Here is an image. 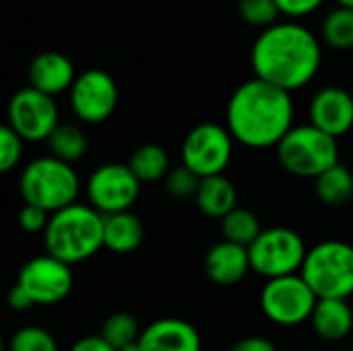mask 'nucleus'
<instances>
[{
	"instance_id": "f257e3e1",
	"label": "nucleus",
	"mask_w": 353,
	"mask_h": 351,
	"mask_svg": "<svg viewBox=\"0 0 353 351\" xmlns=\"http://www.w3.org/2000/svg\"><path fill=\"white\" fill-rule=\"evenodd\" d=\"M254 77L290 93L306 87L321 70L323 46L298 21H279L259 33L250 50Z\"/></svg>"
},
{
	"instance_id": "f03ea898",
	"label": "nucleus",
	"mask_w": 353,
	"mask_h": 351,
	"mask_svg": "<svg viewBox=\"0 0 353 351\" xmlns=\"http://www.w3.org/2000/svg\"><path fill=\"white\" fill-rule=\"evenodd\" d=\"M225 126L234 141L244 147H277L294 128L292 93L254 77L232 93L225 108Z\"/></svg>"
},
{
	"instance_id": "7ed1b4c3",
	"label": "nucleus",
	"mask_w": 353,
	"mask_h": 351,
	"mask_svg": "<svg viewBox=\"0 0 353 351\" xmlns=\"http://www.w3.org/2000/svg\"><path fill=\"white\" fill-rule=\"evenodd\" d=\"M46 254L77 265L103 248V215L91 205L74 203L58 213H52L43 232Z\"/></svg>"
},
{
	"instance_id": "20e7f679",
	"label": "nucleus",
	"mask_w": 353,
	"mask_h": 351,
	"mask_svg": "<svg viewBox=\"0 0 353 351\" xmlns=\"http://www.w3.org/2000/svg\"><path fill=\"white\" fill-rule=\"evenodd\" d=\"M19 192L25 205H35L48 213H58L79 203L81 180L70 163L43 155L23 168L19 176Z\"/></svg>"
},
{
	"instance_id": "39448f33",
	"label": "nucleus",
	"mask_w": 353,
	"mask_h": 351,
	"mask_svg": "<svg viewBox=\"0 0 353 351\" xmlns=\"http://www.w3.org/2000/svg\"><path fill=\"white\" fill-rule=\"evenodd\" d=\"M319 300H347L353 296V246L325 240L308 248L300 271Z\"/></svg>"
},
{
	"instance_id": "423d86ee",
	"label": "nucleus",
	"mask_w": 353,
	"mask_h": 351,
	"mask_svg": "<svg viewBox=\"0 0 353 351\" xmlns=\"http://www.w3.org/2000/svg\"><path fill=\"white\" fill-rule=\"evenodd\" d=\"M275 151L281 168L298 178L316 180L321 174L339 163L337 139L319 130L310 122L294 126Z\"/></svg>"
},
{
	"instance_id": "0eeeda50",
	"label": "nucleus",
	"mask_w": 353,
	"mask_h": 351,
	"mask_svg": "<svg viewBox=\"0 0 353 351\" xmlns=\"http://www.w3.org/2000/svg\"><path fill=\"white\" fill-rule=\"evenodd\" d=\"M308 248L302 236L290 228H267L248 246L250 269L267 281L298 275L304 267Z\"/></svg>"
},
{
	"instance_id": "6e6552de",
	"label": "nucleus",
	"mask_w": 353,
	"mask_h": 351,
	"mask_svg": "<svg viewBox=\"0 0 353 351\" xmlns=\"http://www.w3.org/2000/svg\"><path fill=\"white\" fill-rule=\"evenodd\" d=\"M316 302V294L300 273L271 279L261 292V308L265 317L279 327H296L310 321Z\"/></svg>"
},
{
	"instance_id": "1a4fd4ad",
	"label": "nucleus",
	"mask_w": 353,
	"mask_h": 351,
	"mask_svg": "<svg viewBox=\"0 0 353 351\" xmlns=\"http://www.w3.org/2000/svg\"><path fill=\"white\" fill-rule=\"evenodd\" d=\"M234 155V137L228 126L203 122L194 126L182 143V163L199 178L219 176L228 170Z\"/></svg>"
},
{
	"instance_id": "9d476101",
	"label": "nucleus",
	"mask_w": 353,
	"mask_h": 351,
	"mask_svg": "<svg viewBox=\"0 0 353 351\" xmlns=\"http://www.w3.org/2000/svg\"><path fill=\"white\" fill-rule=\"evenodd\" d=\"M141 182L128 163H103L91 172L85 184L89 205L101 215L130 211L141 194Z\"/></svg>"
},
{
	"instance_id": "9b49d317",
	"label": "nucleus",
	"mask_w": 353,
	"mask_h": 351,
	"mask_svg": "<svg viewBox=\"0 0 353 351\" xmlns=\"http://www.w3.org/2000/svg\"><path fill=\"white\" fill-rule=\"evenodd\" d=\"M8 126L25 141V143H46L50 134L60 124V114L54 97L33 89H19L8 101Z\"/></svg>"
},
{
	"instance_id": "f8f14e48",
	"label": "nucleus",
	"mask_w": 353,
	"mask_h": 351,
	"mask_svg": "<svg viewBox=\"0 0 353 351\" xmlns=\"http://www.w3.org/2000/svg\"><path fill=\"white\" fill-rule=\"evenodd\" d=\"M72 114L85 124L105 122L118 108V85L101 68H89L77 74L68 91Z\"/></svg>"
},
{
	"instance_id": "ddd939ff",
	"label": "nucleus",
	"mask_w": 353,
	"mask_h": 351,
	"mask_svg": "<svg viewBox=\"0 0 353 351\" xmlns=\"http://www.w3.org/2000/svg\"><path fill=\"white\" fill-rule=\"evenodd\" d=\"M72 283L74 277L70 265L50 254L29 259L17 275V285L27 292L35 306H52L66 300Z\"/></svg>"
},
{
	"instance_id": "4468645a",
	"label": "nucleus",
	"mask_w": 353,
	"mask_h": 351,
	"mask_svg": "<svg viewBox=\"0 0 353 351\" xmlns=\"http://www.w3.org/2000/svg\"><path fill=\"white\" fill-rule=\"evenodd\" d=\"M310 124L339 139L353 128V95L343 87H323L308 103Z\"/></svg>"
},
{
	"instance_id": "2eb2a0df",
	"label": "nucleus",
	"mask_w": 353,
	"mask_h": 351,
	"mask_svg": "<svg viewBox=\"0 0 353 351\" xmlns=\"http://www.w3.org/2000/svg\"><path fill=\"white\" fill-rule=\"evenodd\" d=\"M141 351H201L203 341L196 327L184 319L165 317L143 329L139 339Z\"/></svg>"
},
{
	"instance_id": "dca6fc26",
	"label": "nucleus",
	"mask_w": 353,
	"mask_h": 351,
	"mask_svg": "<svg viewBox=\"0 0 353 351\" xmlns=\"http://www.w3.org/2000/svg\"><path fill=\"white\" fill-rule=\"evenodd\" d=\"M27 81L29 87L50 97H56L64 91H70L72 83L77 81V70L68 56H64L62 52L48 50L33 56L27 68Z\"/></svg>"
},
{
	"instance_id": "f3484780",
	"label": "nucleus",
	"mask_w": 353,
	"mask_h": 351,
	"mask_svg": "<svg viewBox=\"0 0 353 351\" xmlns=\"http://www.w3.org/2000/svg\"><path fill=\"white\" fill-rule=\"evenodd\" d=\"M250 269L248 248L221 240L213 244L205 254V273L207 277L221 288H232L240 283Z\"/></svg>"
},
{
	"instance_id": "a211bd4d",
	"label": "nucleus",
	"mask_w": 353,
	"mask_h": 351,
	"mask_svg": "<svg viewBox=\"0 0 353 351\" xmlns=\"http://www.w3.org/2000/svg\"><path fill=\"white\" fill-rule=\"evenodd\" d=\"M143 238L145 225L132 211L103 215V248L110 252L130 254L143 244Z\"/></svg>"
},
{
	"instance_id": "6ab92c4d",
	"label": "nucleus",
	"mask_w": 353,
	"mask_h": 351,
	"mask_svg": "<svg viewBox=\"0 0 353 351\" xmlns=\"http://www.w3.org/2000/svg\"><path fill=\"white\" fill-rule=\"evenodd\" d=\"M310 325L325 341H341L353 329V310L347 300H319Z\"/></svg>"
},
{
	"instance_id": "aec40b11",
	"label": "nucleus",
	"mask_w": 353,
	"mask_h": 351,
	"mask_svg": "<svg viewBox=\"0 0 353 351\" xmlns=\"http://www.w3.org/2000/svg\"><path fill=\"white\" fill-rule=\"evenodd\" d=\"M194 203L207 217L223 219L234 209H238V192L234 182L225 178V174L209 176L201 180Z\"/></svg>"
},
{
	"instance_id": "412c9836",
	"label": "nucleus",
	"mask_w": 353,
	"mask_h": 351,
	"mask_svg": "<svg viewBox=\"0 0 353 351\" xmlns=\"http://www.w3.org/2000/svg\"><path fill=\"white\" fill-rule=\"evenodd\" d=\"M128 168L132 170V174L139 178L141 184L165 180V176L172 170L168 151L155 143H145V145L137 147L128 159Z\"/></svg>"
},
{
	"instance_id": "4be33fe9",
	"label": "nucleus",
	"mask_w": 353,
	"mask_h": 351,
	"mask_svg": "<svg viewBox=\"0 0 353 351\" xmlns=\"http://www.w3.org/2000/svg\"><path fill=\"white\" fill-rule=\"evenodd\" d=\"M316 197L329 207H341L353 197V174L341 163L333 166L314 180Z\"/></svg>"
},
{
	"instance_id": "5701e85b",
	"label": "nucleus",
	"mask_w": 353,
	"mask_h": 351,
	"mask_svg": "<svg viewBox=\"0 0 353 351\" xmlns=\"http://www.w3.org/2000/svg\"><path fill=\"white\" fill-rule=\"evenodd\" d=\"M46 145L52 157L72 166L87 153V134L77 124H58Z\"/></svg>"
},
{
	"instance_id": "b1692460",
	"label": "nucleus",
	"mask_w": 353,
	"mask_h": 351,
	"mask_svg": "<svg viewBox=\"0 0 353 351\" xmlns=\"http://www.w3.org/2000/svg\"><path fill=\"white\" fill-rule=\"evenodd\" d=\"M323 41L335 50H352L353 48V8L335 6L327 12L321 25Z\"/></svg>"
},
{
	"instance_id": "393cba45",
	"label": "nucleus",
	"mask_w": 353,
	"mask_h": 351,
	"mask_svg": "<svg viewBox=\"0 0 353 351\" xmlns=\"http://www.w3.org/2000/svg\"><path fill=\"white\" fill-rule=\"evenodd\" d=\"M221 232H223V240L248 248L261 236L263 228L252 211L238 207L221 219Z\"/></svg>"
},
{
	"instance_id": "a878e982",
	"label": "nucleus",
	"mask_w": 353,
	"mask_h": 351,
	"mask_svg": "<svg viewBox=\"0 0 353 351\" xmlns=\"http://www.w3.org/2000/svg\"><path fill=\"white\" fill-rule=\"evenodd\" d=\"M143 329L130 312H114L105 319L99 337L116 351L124 350L141 339Z\"/></svg>"
},
{
	"instance_id": "bb28decb",
	"label": "nucleus",
	"mask_w": 353,
	"mask_h": 351,
	"mask_svg": "<svg viewBox=\"0 0 353 351\" xmlns=\"http://www.w3.org/2000/svg\"><path fill=\"white\" fill-rule=\"evenodd\" d=\"M238 14L246 25L259 27L263 31V29L279 23L281 10L275 0H240Z\"/></svg>"
},
{
	"instance_id": "cd10ccee",
	"label": "nucleus",
	"mask_w": 353,
	"mask_h": 351,
	"mask_svg": "<svg viewBox=\"0 0 353 351\" xmlns=\"http://www.w3.org/2000/svg\"><path fill=\"white\" fill-rule=\"evenodd\" d=\"M8 351H60L54 335L41 327L29 325L12 333Z\"/></svg>"
},
{
	"instance_id": "c85d7f7f",
	"label": "nucleus",
	"mask_w": 353,
	"mask_h": 351,
	"mask_svg": "<svg viewBox=\"0 0 353 351\" xmlns=\"http://www.w3.org/2000/svg\"><path fill=\"white\" fill-rule=\"evenodd\" d=\"M201 180L190 168H186L184 163L176 166L170 170V174L165 176V188L174 199H194L201 186Z\"/></svg>"
},
{
	"instance_id": "c756f323",
	"label": "nucleus",
	"mask_w": 353,
	"mask_h": 351,
	"mask_svg": "<svg viewBox=\"0 0 353 351\" xmlns=\"http://www.w3.org/2000/svg\"><path fill=\"white\" fill-rule=\"evenodd\" d=\"M23 139L8 126H0V170L10 172L23 157Z\"/></svg>"
},
{
	"instance_id": "7c9ffc66",
	"label": "nucleus",
	"mask_w": 353,
	"mask_h": 351,
	"mask_svg": "<svg viewBox=\"0 0 353 351\" xmlns=\"http://www.w3.org/2000/svg\"><path fill=\"white\" fill-rule=\"evenodd\" d=\"M50 219H52V213L35 205H23L19 213V225L27 234H43L48 230Z\"/></svg>"
},
{
	"instance_id": "2f4dec72",
	"label": "nucleus",
	"mask_w": 353,
	"mask_h": 351,
	"mask_svg": "<svg viewBox=\"0 0 353 351\" xmlns=\"http://www.w3.org/2000/svg\"><path fill=\"white\" fill-rule=\"evenodd\" d=\"M275 2H277L281 14L288 17L290 21L304 19L325 4V0H275Z\"/></svg>"
},
{
	"instance_id": "473e14b6",
	"label": "nucleus",
	"mask_w": 353,
	"mask_h": 351,
	"mask_svg": "<svg viewBox=\"0 0 353 351\" xmlns=\"http://www.w3.org/2000/svg\"><path fill=\"white\" fill-rule=\"evenodd\" d=\"M230 351H277L275 343L265 337H244L234 343Z\"/></svg>"
},
{
	"instance_id": "72a5a7b5",
	"label": "nucleus",
	"mask_w": 353,
	"mask_h": 351,
	"mask_svg": "<svg viewBox=\"0 0 353 351\" xmlns=\"http://www.w3.org/2000/svg\"><path fill=\"white\" fill-rule=\"evenodd\" d=\"M8 306L12 308V310H17V312H23V310H29L31 306H35L33 304V300L27 296V292L21 288V285H12L10 288V292H8Z\"/></svg>"
},
{
	"instance_id": "f704fd0d",
	"label": "nucleus",
	"mask_w": 353,
	"mask_h": 351,
	"mask_svg": "<svg viewBox=\"0 0 353 351\" xmlns=\"http://www.w3.org/2000/svg\"><path fill=\"white\" fill-rule=\"evenodd\" d=\"M68 351H116L112 345H108L99 335H89L79 339Z\"/></svg>"
},
{
	"instance_id": "c9c22d12",
	"label": "nucleus",
	"mask_w": 353,
	"mask_h": 351,
	"mask_svg": "<svg viewBox=\"0 0 353 351\" xmlns=\"http://www.w3.org/2000/svg\"><path fill=\"white\" fill-rule=\"evenodd\" d=\"M339 6H347V8H353V0H335Z\"/></svg>"
}]
</instances>
